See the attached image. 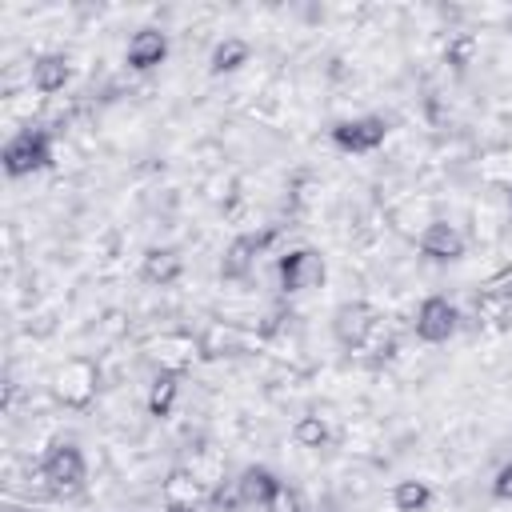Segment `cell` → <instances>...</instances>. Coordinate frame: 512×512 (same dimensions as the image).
I'll use <instances>...</instances> for the list:
<instances>
[{
    "mask_svg": "<svg viewBox=\"0 0 512 512\" xmlns=\"http://www.w3.org/2000/svg\"><path fill=\"white\" fill-rule=\"evenodd\" d=\"M48 164H52V136L44 128H24L4 144V172L12 180L32 176V172H40Z\"/></svg>",
    "mask_w": 512,
    "mask_h": 512,
    "instance_id": "1",
    "label": "cell"
},
{
    "mask_svg": "<svg viewBox=\"0 0 512 512\" xmlns=\"http://www.w3.org/2000/svg\"><path fill=\"white\" fill-rule=\"evenodd\" d=\"M460 328V308L448 300V296H424L420 308H416V320H412V332L416 340L424 344H448Z\"/></svg>",
    "mask_w": 512,
    "mask_h": 512,
    "instance_id": "2",
    "label": "cell"
},
{
    "mask_svg": "<svg viewBox=\"0 0 512 512\" xmlns=\"http://www.w3.org/2000/svg\"><path fill=\"white\" fill-rule=\"evenodd\" d=\"M40 476L52 492H80L84 480H88V464H84V452L76 444H56L48 448V456L40 460Z\"/></svg>",
    "mask_w": 512,
    "mask_h": 512,
    "instance_id": "3",
    "label": "cell"
},
{
    "mask_svg": "<svg viewBox=\"0 0 512 512\" xmlns=\"http://www.w3.org/2000/svg\"><path fill=\"white\" fill-rule=\"evenodd\" d=\"M236 496H240V508H260V512H276V504L284 500V480L264 468V464H252L240 472L236 480Z\"/></svg>",
    "mask_w": 512,
    "mask_h": 512,
    "instance_id": "4",
    "label": "cell"
},
{
    "mask_svg": "<svg viewBox=\"0 0 512 512\" xmlns=\"http://www.w3.org/2000/svg\"><path fill=\"white\" fill-rule=\"evenodd\" d=\"M388 136V124L380 116H352V120H340L332 128V144L340 152H352V156H364V152H376Z\"/></svg>",
    "mask_w": 512,
    "mask_h": 512,
    "instance_id": "5",
    "label": "cell"
},
{
    "mask_svg": "<svg viewBox=\"0 0 512 512\" xmlns=\"http://www.w3.org/2000/svg\"><path fill=\"white\" fill-rule=\"evenodd\" d=\"M276 272H280V288L284 292H308V288H316L324 280V260L312 248H292V252L280 256Z\"/></svg>",
    "mask_w": 512,
    "mask_h": 512,
    "instance_id": "6",
    "label": "cell"
},
{
    "mask_svg": "<svg viewBox=\"0 0 512 512\" xmlns=\"http://www.w3.org/2000/svg\"><path fill=\"white\" fill-rule=\"evenodd\" d=\"M332 332H336V340H340L344 348H360V344L376 332V308H372L368 300H348V304H340L336 316H332Z\"/></svg>",
    "mask_w": 512,
    "mask_h": 512,
    "instance_id": "7",
    "label": "cell"
},
{
    "mask_svg": "<svg viewBox=\"0 0 512 512\" xmlns=\"http://www.w3.org/2000/svg\"><path fill=\"white\" fill-rule=\"evenodd\" d=\"M272 232H244L236 236L228 248H224V260H220V276L224 280H244L252 268H256V256L268 248Z\"/></svg>",
    "mask_w": 512,
    "mask_h": 512,
    "instance_id": "8",
    "label": "cell"
},
{
    "mask_svg": "<svg viewBox=\"0 0 512 512\" xmlns=\"http://www.w3.org/2000/svg\"><path fill=\"white\" fill-rule=\"evenodd\" d=\"M464 232L456 228V224H448V220H436V224H428L424 232H420V252L432 260V264H452V260H460L464 256Z\"/></svg>",
    "mask_w": 512,
    "mask_h": 512,
    "instance_id": "9",
    "label": "cell"
},
{
    "mask_svg": "<svg viewBox=\"0 0 512 512\" xmlns=\"http://www.w3.org/2000/svg\"><path fill=\"white\" fill-rule=\"evenodd\" d=\"M164 56H168V36H164L160 28H140V32L128 40V48H124L128 68H136V72H148V68L164 64Z\"/></svg>",
    "mask_w": 512,
    "mask_h": 512,
    "instance_id": "10",
    "label": "cell"
},
{
    "mask_svg": "<svg viewBox=\"0 0 512 512\" xmlns=\"http://www.w3.org/2000/svg\"><path fill=\"white\" fill-rule=\"evenodd\" d=\"M68 72L72 68H68V60L60 52H44V56L32 60V88L44 92V96H52V92H60L68 84Z\"/></svg>",
    "mask_w": 512,
    "mask_h": 512,
    "instance_id": "11",
    "label": "cell"
},
{
    "mask_svg": "<svg viewBox=\"0 0 512 512\" xmlns=\"http://www.w3.org/2000/svg\"><path fill=\"white\" fill-rule=\"evenodd\" d=\"M176 396H180V372H176V368L156 372V376H152V384H148V412L164 420V416L172 412Z\"/></svg>",
    "mask_w": 512,
    "mask_h": 512,
    "instance_id": "12",
    "label": "cell"
},
{
    "mask_svg": "<svg viewBox=\"0 0 512 512\" xmlns=\"http://www.w3.org/2000/svg\"><path fill=\"white\" fill-rule=\"evenodd\" d=\"M180 256L172 252V248H148L144 252V264H140V276L148 280V284H172L176 276H180Z\"/></svg>",
    "mask_w": 512,
    "mask_h": 512,
    "instance_id": "13",
    "label": "cell"
},
{
    "mask_svg": "<svg viewBox=\"0 0 512 512\" xmlns=\"http://www.w3.org/2000/svg\"><path fill=\"white\" fill-rule=\"evenodd\" d=\"M248 56H252L248 40H240V36H224V40L212 48L208 68H212V72H236L240 64H248Z\"/></svg>",
    "mask_w": 512,
    "mask_h": 512,
    "instance_id": "14",
    "label": "cell"
},
{
    "mask_svg": "<svg viewBox=\"0 0 512 512\" xmlns=\"http://www.w3.org/2000/svg\"><path fill=\"white\" fill-rule=\"evenodd\" d=\"M392 504H396V512H424V508L432 504V488H428V480H396V488H392Z\"/></svg>",
    "mask_w": 512,
    "mask_h": 512,
    "instance_id": "15",
    "label": "cell"
},
{
    "mask_svg": "<svg viewBox=\"0 0 512 512\" xmlns=\"http://www.w3.org/2000/svg\"><path fill=\"white\" fill-rule=\"evenodd\" d=\"M292 436H296V444H304V448H320V444L328 440V424H324L320 416H300L296 428H292Z\"/></svg>",
    "mask_w": 512,
    "mask_h": 512,
    "instance_id": "16",
    "label": "cell"
},
{
    "mask_svg": "<svg viewBox=\"0 0 512 512\" xmlns=\"http://www.w3.org/2000/svg\"><path fill=\"white\" fill-rule=\"evenodd\" d=\"M492 492H496L500 500H508V504H512V460H508V464L496 472V480H492Z\"/></svg>",
    "mask_w": 512,
    "mask_h": 512,
    "instance_id": "17",
    "label": "cell"
},
{
    "mask_svg": "<svg viewBox=\"0 0 512 512\" xmlns=\"http://www.w3.org/2000/svg\"><path fill=\"white\" fill-rule=\"evenodd\" d=\"M164 512H200V508H196L192 500H168V504H164Z\"/></svg>",
    "mask_w": 512,
    "mask_h": 512,
    "instance_id": "18",
    "label": "cell"
},
{
    "mask_svg": "<svg viewBox=\"0 0 512 512\" xmlns=\"http://www.w3.org/2000/svg\"><path fill=\"white\" fill-rule=\"evenodd\" d=\"M508 216H512V188H508Z\"/></svg>",
    "mask_w": 512,
    "mask_h": 512,
    "instance_id": "19",
    "label": "cell"
}]
</instances>
